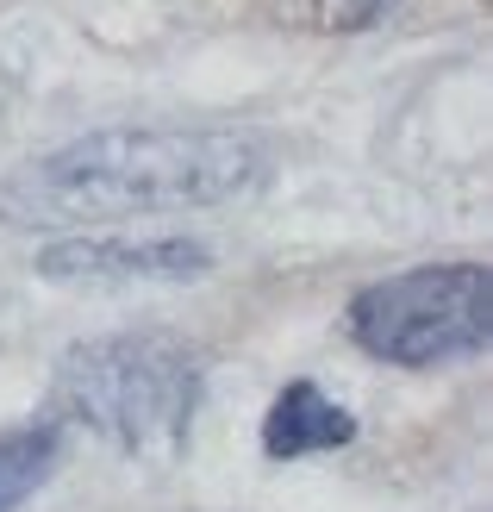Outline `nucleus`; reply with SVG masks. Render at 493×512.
<instances>
[{
  "label": "nucleus",
  "instance_id": "obj_7",
  "mask_svg": "<svg viewBox=\"0 0 493 512\" xmlns=\"http://www.w3.org/2000/svg\"><path fill=\"white\" fill-rule=\"evenodd\" d=\"M394 0H294V13L306 25H325V32H356V25L381 19Z\"/></svg>",
  "mask_w": 493,
  "mask_h": 512
},
{
  "label": "nucleus",
  "instance_id": "obj_6",
  "mask_svg": "<svg viewBox=\"0 0 493 512\" xmlns=\"http://www.w3.org/2000/svg\"><path fill=\"white\" fill-rule=\"evenodd\" d=\"M63 456V419L0 425V512H19L32 500Z\"/></svg>",
  "mask_w": 493,
  "mask_h": 512
},
{
  "label": "nucleus",
  "instance_id": "obj_1",
  "mask_svg": "<svg viewBox=\"0 0 493 512\" xmlns=\"http://www.w3.org/2000/svg\"><path fill=\"white\" fill-rule=\"evenodd\" d=\"M269 144L238 125H100L0 175L7 232H82L150 213H206L263 188Z\"/></svg>",
  "mask_w": 493,
  "mask_h": 512
},
{
  "label": "nucleus",
  "instance_id": "obj_4",
  "mask_svg": "<svg viewBox=\"0 0 493 512\" xmlns=\"http://www.w3.org/2000/svg\"><path fill=\"white\" fill-rule=\"evenodd\" d=\"M32 269L57 288H181L213 275V250L200 238H57L32 256Z\"/></svg>",
  "mask_w": 493,
  "mask_h": 512
},
{
  "label": "nucleus",
  "instance_id": "obj_5",
  "mask_svg": "<svg viewBox=\"0 0 493 512\" xmlns=\"http://www.w3.org/2000/svg\"><path fill=\"white\" fill-rule=\"evenodd\" d=\"M356 444V413L337 406L319 381H288L269 413H263V456L269 463H300V456H325V450H344Z\"/></svg>",
  "mask_w": 493,
  "mask_h": 512
},
{
  "label": "nucleus",
  "instance_id": "obj_2",
  "mask_svg": "<svg viewBox=\"0 0 493 512\" xmlns=\"http://www.w3.org/2000/svg\"><path fill=\"white\" fill-rule=\"evenodd\" d=\"M206 363L175 331H113L82 338L57 356V413L69 425H88L100 444L125 456L163 463L188 444L200 413Z\"/></svg>",
  "mask_w": 493,
  "mask_h": 512
},
{
  "label": "nucleus",
  "instance_id": "obj_3",
  "mask_svg": "<svg viewBox=\"0 0 493 512\" xmlns=\"http://www.w3.org/2000/svg\"><path fill=\"white\" fill-rule=\"evenodd\" d=\"M344 331L362 356L387 369H444L469 363L493 338V275L487 263H419L356 288Z\"/></svg>",
  "mask_w": 493,
  "mask_h": 512
}]
</instances>
